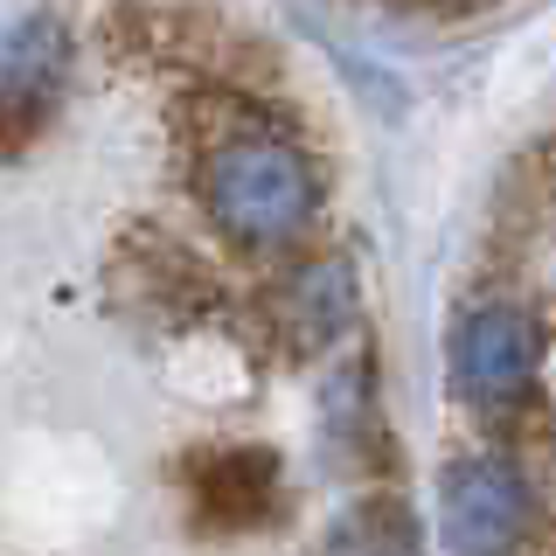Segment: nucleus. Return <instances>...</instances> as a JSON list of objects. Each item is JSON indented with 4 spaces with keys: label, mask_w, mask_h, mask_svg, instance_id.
Returning <instances> with one entry per match:
<instances>
[{
    "label": "nucleus",
    "mask_w": 556,
    "mask_h": 556,
    "mask_svg": "<svg viewBox=\"0 0 556 556\" xmlns=\"http://www.w3.org/2000/svg\"><path fill=\"white\" fill-rule=\"evenodd\" d=\"M195 202L237 257L278 265L313 243L327 216V181L271 104H257L243 84H208L195 126Z\"/></svg>",
    "instance_id": "1"
},
{
    "label": "nucleus",
    "mask_w": 556,
    "mask_h": 556,
    "mask_svg": "<svg viewBox=\"0 0 556 556\" xmlns=\"http://www.w3.org/2000/svg\"><path fill=\"white\" fill-rule=\"evenodd\" d=\"M257 320L278 355L292 362H313L327 348H341L362 320V271L348 251H306V257H286V271L265 286L257 300Z\"/></svg>",
    "instance_id": "2"
},
{
    "label": "nucleus",
    "mask_w": 556,
    "mask_h": 556,
    "mask_svg": "<svg viewBox=\"0 0 556 556\" xmlns=\"http://www.w3.org/2000/svg\"><path fill=\"white\" fill-rule=\"evenodd\" d=\"M535 529V486L508 452H466L439 480V535L452 556H515Z\"/></svg>",
    "instance_id": "3"
},
{
    "label": "nucleus",
    "mask_w": 556,
    "mask_h": 556,
    "mask_svg": "<svg viewBox=\"0 0 556 556\" xmlns=\"http://www.w3.org/2000/svg\"><path fill=\"white\" fill-rule=\"evenodd\" d=\"M543 376V327L521 300H480L452 327V390L473 410H515Z\"/></svg>",
    "instance_id": "4"
},
{
    "label": "nucleus",
    "mask_w": 556,
    "mask_h": 556,
    "mask_svg": "<svg viewBox=\"0 0 556 556\" xmlns=\"http://www.w3.org/2000/svg\"><path fill=\"white\" fill-rule=\"evenodd\" d=\"M70 91V28L56 14H28L0 35V161L28 153L56 126Z\"/></svg>",
    "instance_id": "5"
},
{
    "label": "nucleus",
    "mask_w": 556,
    "mask_h": 556,
    "mask_svg": "<svg viewBox=\"0 0 556 556\" xmlns=\"http://www.w3.org/2000/svg\"><path fill=\"white\" fill-rule=\"evenodd\" d=\"M181 494L202 535H251L286 515V473L265 445H208L181 466Z\"/></svg>",
    "instance_id": "6"
},
{
    "label": "nucleus",
    "mask_w": 556,
    "mask_h": 556,
    "mask_svg": "<svg viewBox=\"0 0 556 556\" xmlns=\"http://www.w3.org/2000/svg\"><path fill=\"white\" fill-rule=\"evenodd\" d=\"M320 556H425V535H417V515L396 494H369L327 529Z\"/></svg>",
    "instance_id": "7"
},
{
    "label": "nucleus",
    "mask_w": 556,
    "mask_h": 556,
    "mask_svg": "<svg viewBox=\"0 0 556 556\" xmlns=\"http://www.w3.org/2000/svg\"><path fill=\"white\" fill-rule=\"evenodd\" d=\"M320 417H327V431H334V439H341L348 452H369V445H382V417H376V369H369V355L341 362V369L327 376Z\"/></svg>",
    "instance_id": "8"
}]
</instances>
